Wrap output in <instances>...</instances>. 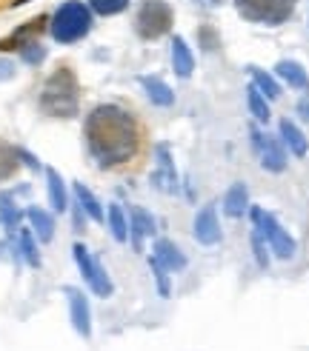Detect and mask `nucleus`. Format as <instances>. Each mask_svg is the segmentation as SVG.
<instances>
[{"instance_id":"nucleus-3","label":"nucleus","mask_w":309,"mask_h":351,"mask_svg":"<svg viewBox=\"0 0 309 351\" xmlns=\"http://www.w3.org/2000/svg\"><path fill=\"white\" fill-rule=\"evenodd\" d=\"M89 29H92V14L83 3H78V0L63 3L55 12V17H52V38L58 43H75Z\"/></svg>"},{"instance_id":"nucleus-18","label":"nucleus","mask_w":309,"mask_h":351,"mask_svg":"<svg viewBox=\"0 0 309 351\" xmlns=\"http://www.w3.org/2000/svg\"><path fill=\"white\" fill-rule=\"evenodd\" d=\"M223 208H227L229 217H240V215H244V208H247V186H244V183H235V186L227 191Z\"/></svg>"},{"instance_id":"nucleus-17","label":"nucleus","mask_w":309,"mask_h":351,"mask_svg":"<svg viewBox=\"0 0 309 351\" xmlns=\"http://www.w3.org/2000/svg\"><path fill=\"white\" fill-rule=\"evenodd\" d=\"M152 232H154V220L144 212V208L132 206V243H135V249H141L144 234H152Z\"/></svg>"},{"instance_id":"nucleus-16","label":"nucleus","mask_w":309,"mask_h":351,"mask_svg":"<svg viewBox=\"0 0 309 351\" xmlns=\"http://www.w3.org/2000/svg\"><path fill=\"white\" fill-rule=\"evenodd\" d=\"M141 83H144V89H146V95H149L152 103H158V106H172V103H175V95H172V89H169L163 80H158V77H144Z\"/></svg>"},{"instance_id":"nucleus-23","label":"nucleus","mask_w":309,"mask_h":351,"mask_svg":"<svg viewBox=\"0 0 309 351\" xmlns=\"http://www.w3.org/2000/svg\"><path fill=\"white\" fill-rule=\"evenodd\" d=\"M252 77H255V89L261 92V95H266L269 100H275V97L281 95V86L275 83L266 72H261V69H255V66H252Z\"/></svg>"},{"instance_id":"nucleus-32","label":"nucleus","mask_w":309,"mask_h":351,"mask_svg":"<svg viewBox=\"0 0 309 351\" xmlns=\"http://www.w3.org/2000/svg\"><path fill=\"white\" fill-rule=\"evenodd\" d=\"M21 3H26V0H14V6H21Z\"/></svg>"},{"instance_id":"nucleus-31","label":"nucleus","mask_w":309,"mask_h":351,"mask_svg":"<svg viewBox=\"0 0 309 351\" xmlns=\"http://www.w3.org/2000/svg\"><path fill=\"white\" fill-rule=\"evenodd\" d=\"M298 112H301V114L309 120V103H301V106H298Z\"/></svg>"},{"instance_id":"nucleus-13","label":"nucleus","mask_w":309,"mask_h":351,"mask_svg":"<svg viewBox=\"0 0 309 351\" xmlns=\"http://www.w3.org/2000/svg\"><path fill=\"white\" fill-rule=\"evenodd\" d=\"M172 63H175V72H178L181 77H189V75H192L195 58H192V51H189V46H186L183 38H175V40H172Z\"/></svg>"},{"instance_id":"nucleus-7","label":"nucleus","mask_w":309,"mask_h":351,"mask_svg":"<svg viewBox=\"0 0 309 351\" xmlns=\"http://www.w3.org/2000/svg\"><path fill=\"white\" fill-rule=\"evenodd\" d=\"M75 260H78V266H80V271H83V277H86V283H89L92 289H95V294H100V297H109L112 294V280L106 277V271L100 269V263H95L92 257H89V252H86V245H75Z\"/></svg>"},{"instance_id":"nucleus-4","label":"nucleus","mask_w":309,"mask_h":351,"mask_svg":"<svg viewBox=\"0 0 309 351\" xmlns=\"http://www.w3.org/2000/svg\"><path fill=\"white\" fill-rule=\"evenodd\" d=\"M235 9L252 23L281 26L295 12V0H235Z\"/></svg>"},{"instance_id":"nucleus-28","label":"nucleus","mask_w":309,"mask_h":351,"mask_svg":"<svg viewBox=\"0 0 309 351\" xmlns=\"http://www.w3.org/2000/svg\"><path fill=\"white\" fill-rule=\"evenodd\" d=\"M252 249H255V260H258V266L266 269V266H269V257H266V249H264L261 232H255V237H252Z\"/></svg>"},{"instance_id":"nucleus-8","label":"nucleus","mask_w":309,"mask_h":351,"mask_svg":"<svg viewBox=\"0 0 309 351\" xmlns=\"http://www.w3.org/2000/svg\"><path fill=\"white\" fill-rule=\"evenodd\" d=\"M252 140L258 152H261V163L266 171H284L286 169V154L281 149V143L275 137H264L261 132H252Z\"/></svg>"},{"instance_id":"nucleus-12","label":"nucleus","mask_w":309,"mask_h":351,"mask_svg":"<svg viewBox=\"0 0 309 351\" xmlns=\"http://www.w3.org/2000/svg\"><path fill=\"white\" fill-rule=\"evenodd\" d=\"M43 29V17H38V21H29L26 26H21L14 34H9L6 40H0V49H21V46H29V43H34L32 38L38 34Z\"/></svg>"},{"instance_id":"nucleus-20","label":"nucleus","mask_w":309,"mask_h":351,"mask_svg":"<svg viewBox=\"0 0 309 351\" xmlns=\"http://www.w3.org/2000/svg\"><path fill=\"white\" fill-rule=\"evenodd\" d=\"M75 195H78V200H80V206L86 208V215H89L92 220H103V208H100V203L95 200V195H92V191L89 189H86L83 183H75Z\"/></svg>"},{"instance_id":"nucleus-15","label":"nucleus","mask_w":309,"mask_h":351,"mask_svg":"<svg viewBox=\"0 0 309 351\" xmlns=\"http://www.w3.org/2000/svg\"><path fill=\"white\" fill-rule=\"evenodd\" d=\"M154 257H158L166 269H172V271H181V269H186V257L181 254V249L178 245H172L169 240H161L158 245H154Z\"/></svg>"},{"instance_id":"nucleus-6","label":"nucleus","mask_w":309,"mask_h":351,"mask_svg":"<svg viewBox=\"0 0 309 351\" xmlns=\"http://www.w3.org/2000/svg\"><path fill=\"white\" fill-rule=\"evenodd\" d=\"M252 220L258 223V232H261V237H266V243H269V249L275 252V257H281V260L295 257V240L289 237V232H284V226L275 220L272 215H266L264 208H252Z\"/></svg>"},{"instance_id":"nucleus-26","label":"nucleus","mask_w":309,"mask_h":351,"mask_svg":"<svg viewBox=\"0 0 309 351\" xmlns=\"http://www.w3.org/2000/svg\"><path fill=\"white\" fill-rule=\"evenodd\" d=\"M92 9L98 14H117V12H124L129 0H89Z\"/></svg>"},{"instance_id":"nucleus-25","label":"nucleus","mask_w":309,"mask_h":351,"mask_svg":"<svg viewBox=\"0 0 309 351\" xmlns=\"http://www.w3.org/2000/svg\"><path fill=\"white\" fill-rule=\"evenodd\" d=\"M149 266H152L154 280H158V291H161V297H169V274H166L169 269L163 266L158 257H149Z\"/></svg>"},{"instance_id":"nucleus-29","label":"nucleus","mask_w":309,"mask_h":351,"mask_svg":"<svg viewBox=\"0 0 309 351\" xmlns=\"http://www.w3.org/2000/svg\"><path fill=\"white\" fill-rule=\"evenodd\" d=\"M21 243H23V252H26V260L32 263V266H38V263H41V257H38V252H34V243H32L29 232H23V234H21Z\"/></svg>"},{"instance_id":"nucleus-11","label":"nucleus","mask_w":309,"mask_h":351,"mask_svg":"<svg viewBox=\"0 0 309 351\" xmlns=\"http://www.w3.org/2000/svg\"><path fill=\"white\" fill-rule=\"evenodd\" d=\"M275 72H278V75L292 86V89H301V92L309 89V75L304 72V66H301V63H295V60H281Z\"/></svg>"},{"instance_id":"nucleus-10","label":"nucleus","mask_w":309,"mask_h":351,"mask_svg":"<svg viewBox=\"0 0 309 351\" xmlns=\"http://www.w3.org/2000/svg\"><path fill=\"white\" fill-rule=\"evenodd\" d=\"M66 297H69V306H72V323H75V328L80 331L83 337H89L92 335V323H89V306H86V297L78 289H66Z\"/></svg>"},{"instance_id":"nucleus-24","label":"nucleus","mask_w":309,"mask_h":351,"mask_svg":"<svg viewBox=\"0 0 309 351\" xmlns=\"http://www.w3.org/2000/svg\"><path fill=\"white\" fill-rule=\"evenodd\" d=\"M109 226H112V234H115V240L124 243V240L129 237L126 217H124V212H120V206H117V203H112V206H109Z\"/></svg>"},{"instance_id":"nucleus-27","label":"nucleus","mask_w":309,"mask_h":351,"mask_svg":"<svg viewBox=\"0 0 309 351\" xmlns=\"http://www.w3.org/2000/svg\"><path fill=\"white\" fill-rule=\"evenodd\" d=\"M17 169V160H14V152L6 146V143H0V178H9V174Z\"/></svg>"},{"instance_id":"nucleus-2","label":"nucleus","mask_w":309,"mask_h":351,"mask_svg":"<svg viewBox=\"0 0 309 351\" xmlns=\"http://www.w3.org/2000/svg\"><path fill=\"white\" fill-rule=\"evenodd\" d=\"M41 106L55 114V117H69L78 112V80L69 69H58L43 86Z\"/></svg>"},{"instance_id":"nucleus-14","label":"nucleus","mask_w":309,"mask_h":351,"mask_svg":"<svg viewBox=\"0 0 309 351\" xmlns=\"http://www.w3.org/2000/svg\"><path fill=\"white\" fill-rule=\"evenodd\" d=\"M281 137H284V143L289 146V152L295 154V157H304L309 152V143H306L304 132L292 120H281Z\"/></svg>"},{"instance_id":"nucleus-19","label":"nucleus","mask_w":309,"mask_h":351,"mask_svg":"<svg viewBox=\"0 0 309 351\" xmlns=\"http://www.w3.org/2000/svg\"><path fill=\"white\" fill-rule=\"evenodd\" d=\"M29 220L34 226V232H38V237L43 243L52 240V232H55V223H52V217L43 212V208H29Z\"/></svg>"},{"instance_id":"nucleus-5","label":"nucleus","mask_w":309,"mask_h":351,"mask_svg":"<svg viewBox=\"0 0 309 351\" xmlns=\"http://www.w3.org/2000/svg\"><path fill=\"white\" fill-rule=\"evenodd\" d=\"M172 21H175V14H172V6L166 0H146V3L137 9L135 26L144 40H158L172 29Z\"/></svg>"},{"instance_id":"nucleus-30","label":"nucleus","mask_w":309,"mask_h":351,"mask_svg":"<svg viewBox=\"0 0 309 351\" xmlns=\"http://www.w3.org/2000/svg\"><path fill=\"white\" fill-rule=\"evenodd\" d=\"M23 58H26L29 63H41V60H43V49H41L38 43H29V46L23 49Z\"/></svg>"},{"instance_id":"nucleus-9","label":"nucleus","mask_w":309,"mask_h":351,"mask_svg":"<svg viewBox=\"0 0 309 351\" xmlns=\"http://www.w3.org/2000/svg\"><path fill=\"white\" fill-rule=\"evenodd\" d=\"M195 240L203 245H215L220 240V226L215 217V206H203L201 212L195 215Z\"/></svg>"},{"instance_id":"nucleus-22","label":"nucleus","mask_w":309,"mask_h":351,"mask_svg":"<svg viewBox=\"0 0 309 351\" xmlns=\"http://www.w3.org/2000/svg\"><path fill=\"white\" fill-rule=\"evenodd\" d=\"M247 103H249V112H252L258 120H261V123H266V120H269V106H266V97H264L261 92H258L255 86H249V89H247Z\"/></svg>"},{"instance_id":"nucleus-21","label":"nucleus","mask_w":309,"mask_h":351,"mask_svg":"<svg viewBox=\"0 0 309 351\" xmlns=\"http://www.w3.org/2000/svg\"><path fill=\"white\" fill-rule=\"evenodd\" d=\"M49 197H52L55 212H63L66 208V189H63V180L55 169H49Z\"/></svg>"},{"instance_id":"nucleus-1","label":"nucleus","mask_w":309,"mask_h":351,"mask_svg":"<svg viewBox=\"0 0 309 351\" xmlns=\"http://www.w3.org/2000/svg\"><path fill=\"white\" fill-rule=\"evenodd\" d=\"M86 143L103 169L132 163L141 152V126L120 106H98L86 117Z\"/></svg>"}]
</instances>
